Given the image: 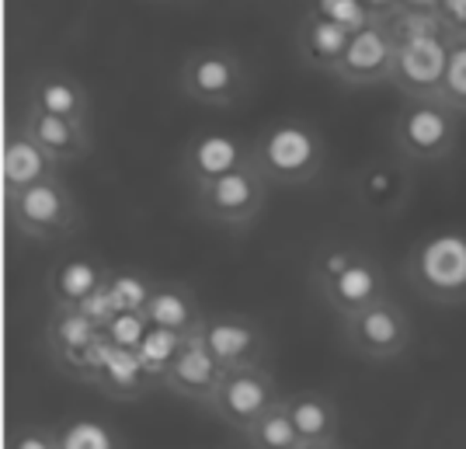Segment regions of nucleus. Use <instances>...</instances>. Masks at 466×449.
Listing matches in <instances>:
<instances>
[{"mask_svg":"<svg viewBox=\"0 0 466 449\" xmlns=\"http://www.w3.org/2000/svg\"><path fill=\"white\" fill-rule=\"evenodd\" d=\"M185 342H188V334L171 332V328H157V324H150V332L143 334V342L137 345V355L139 362L150 370V376H154L157 383L167 372V366L177 359V352H181Z\"/></svg>","mask_w":466,"mask_h":449,"instance_id":"nucleus-26","label":"nucleus"},{"mask_svg":"<svg viewBox=\"0 0 466 449\" xmlns=\"http://www.w3.org/2000/svg\"><path fill=\"white\" fill-rule=\"evenodd\" d=\"M351 39V28L334 21L324 11H310L307 18L299 21L296 28V53L299 59L310 66V70H320V74H334L338 63L345 56Z\"/></svg>","mask_w":466,"mask_h":449,"instance_id":"nucleus-18","label":"nucleus"},{"mask_svg":"<svg viewBox=\"0 0 466 449\" xmlns=\"http://www.w3.org/2000/svg\"><path fill=\"white\" fill-rule=\"evenodd\" d=\"M28 105L53 112V116L91 118V95L74 74L66 70H42L28 80Z\"/></svg>","mask_w":466,"mask_h":449,"instance_id":"nucleus-22","label":"nucleus"},{"mask_svg":"<svg viewBox=\"0 0 466 449\" xmlns=\"http://www.w3.org/2000/svg\"><path fill=\"white\" fill-rule=\"evenodd\" d=\"M143 313L157 328H171L181 334L202 332V324H206V311L185 282H157Z\"/></svg>","mask_w":466,"mask_h":449,"instance_id":"nucleus-23","label":"nucleus"},{"mask_svg":"<svg viewBox=\"0 0 466 449\" xmlns=\"http://www.w3.org/2000/svg\"><path fill=\"white\" fill-rule=\"evenodd\" d=\"M177 84L195 105L230 108L248 91V66L227 46H198L181 59Z\"/></svg>","mask_w":466,"mask_h":449,"instance_id":"nucleus-6","label":"nucleus"},{"mask_svg":"<svg viewBox=\"0 0 466 449\" xmlns=\"http://www.w3.org/2000/svg\"><path fill=\"white\" fill-rule=\"evenodd\" d=\"M56 443L59 449H118L129 446V439L108 422L91 418V414H74L63 425H56Z\"/></svg>","mask_w":466,"mask_h":449,"instance_id":"nucleus-25","label":"nucleus"},{"mask_svg":"<svg viewBox=\"0 0 466 449\" xmlns=\"http://www.w3.org/2000/svg\"><path fill=\"white\" fill-rule=\"evenodd\" d=\"M359 196H362V202L376 206V209H387L390 202H397L404 196V181L387 164H372L370 171L362 175V181H359Z\"/></svg>","mask_w":466,"mask_h":449,"instance_id":"nucleus-28","label":"nucleus"},{"mask_svg":"<svg viewBox=\"0 0 466 449\" xmlns=\"http://www.w3.org/2000/svg\"><path fill=\"white\" fill-rule=\"evenodd\" d=\"M341 332H345V345L366 362H390L404 355L414 338L408 311L390 293L370 303L366 311L341 317Z\"/></svg>","mask_w":466,"mask_h":449,"instance_id":"nucleus-8","label":"nucleus"},{"mask_svg":"<svg viewBox=\"0 0 466 449\" xmlns=\"http://www.w3.org/2000/svg\"><path fill=\"white\" fill-rule=\"evenodd\" d=\"M7 446H18V449H59L56 443V425H28L21 422L11 429L7 435Z\"/></svg>","mask_w":466,"mask_h":449,"instance_id":"nucleus-31","label":"nucleus"},{"mask_svg":"<svg viewBox=\"0 0 466 449\" xmlns=\"http://www.w3.org/2000/svg\"><path fill=\"white\" fill-rule=\"evenodd\" d=\"M244 164H254L251 143H244L233 133L202 129V133L188 137V143L181 147V178L188 189L202 185V181H213L219 175H230Z\"/></svg>","mask_w":466,"mask_h":449,"instance_id":"nucleus-13","label":"nucleus"},{"mask_svg":"<svg viewBox=\"0 0 466 449\" xmlns=\"http://www.w3.org/2000/svg\"><path fill=\"white\" fill-rule=\"evenodd\" d=\"M310 282L313 293L320 296V303L338 317H351V313L366 311L370 303L390 293L383 265L366 248H355L349 261L338 265L334 272L310 275Z\"/></svg>","mask_w":466,"mask_h":449,"instance_id":"nucleus-9","label":"nucleus"},{"mask_svg":"<svg viewBox=\"0 0 466 449\" xmlns=\"http://www.w3.org/2000/svg\"><path fill=\"white\" fill-rule=\"evenodd\" d=\"M442 0H400V7H410V11H435Z\"/></svg>","mask_w":466,"mask_h":449,"instance_id":"nucleus-32","label":"nucleus"},{"mask_svg":"<svg viewBox=\"0 0 466 449\" xmlns=\"http://www.w3.org/2000/svg\"><path fill=\"white\" fill-rule=\"evenodd\" d=\"M101 332H105L108 342H116L122 349H137L139 342H143V334L150 332V321H147L143 311H116L105 321Z\"/></svg>","mask_w":466,"mask_h":449,"instance_id":"nucleus-30","label":"nucleus"},{"mask_svg":"<svg viewBox=\"0 0 466 449\" xmlns=\"http://www.w3.org/2000/svg\"><path fill=\"white\" fill-rule=\"evenodd\" d=\"M397 49L400 42L390 32L387 18H370L362 28H355L349 39V49L338 63V70L330 74L341 80L345 87H380L393 80L397 66Z\"/></svg>","mask_w":466,"mask_h":449,"instance_id":"nucleus-11","label":"nucleus"},{"mask_svg":"<svg viewBox=\"0 0 466 449\" xmlns=\"http://www.w3.org/2000/svg\"><path fill=\"white\" fill-rule=\"evenodd\" d=\"M463 4H466V0H463Z\"/></svg>","mask_w":466,"mask_h":449,"instance_id":"nucleus-34","label":"nucleus"},{"mask_svg":"<svg viewBox=\"0 0 466 449\" xmlns=\"http://www.w3.org/2000/svg\"><path fill=\"white\" fill-rule=\"evenodd\" d=\"M4 209H7V227L15 234L42 240V244L77 234L84 223L77 196L59 175L42 178L15 196H4Z\"/></svg>","mask_w":466,"mask_h":449,"instance_id":"nucleus-3","label":"nucleus"},{"mask_svg":"<svg viewBox=\"0 0 466 449\" xmlns=\"http://www.w3.org/2000/svg\"><path fill=\"white\" fill-rule=\"evenodd\" d=\"M251 157L272 185H307L324 171L328 143L303 118H275L251 139Z\"/></svg>","mask_w":466,"mask_h":449,"instance_id":"nucleus-1","label":"nucleus"},{"mask_svg":"<svg viewBox=\"0 0 466 449\" xmlns=\"http://www.w3.org/2000/svg\"><path fill=\"white\" fill-rule=\"evenodd\" d=\"M404 279L414 293L435 307L466 303V230H431L404 258Z\"/></svg>","mask_w":466,"mask_h":449,"instance_id":"nucleus-2","label":"nucleus"},{"mask_svg":"<svg viewBox=\"0 0 466 449\" xmlns=\"http://www.w3.org/2000/svg\"><path fill=\"white\" fill-rule=\"evenodd\" d=\"M449 42H452V36H446V32L404 39L397 49V66H393L390 84L404 98H439L449 66Z\"/></svg>","mask_w":466,"mask_h":449,"instance_id":"nucleus-12","label":"nucleus"},{"mask_svg":"<svg viewBox=\"0 0 466 449\" xmlns=\"http://www.w3.org/2000/svg\"><path fill=\"white\" fill-rule=\"evenodd\" d=\"M202 338L223 370L265 362V349H268L265 332L258 321L244 317V313H206Z\"/></svg>","mask_w":466,"mask_h":449,"instance_id":"nucleus-15","label":"nucleus"},{"mask_svg":"<svg viewBox=\"0 0 466 449\" xmlns=\"http://www.w3.org/2000/svg\"><path fill=\"white\" fill-rule=\"evenodd\" d=\"M157 279L133 269H112L105 282V296L112 300L116 311H147V300L154 293Z\"/></svg>","mask_w":466,"mask_h":449,"instance_id":"nucleus-27","label":"nucleus"},{"mask_svg":"<svg viewBox=\"0 0 466 449\" xmlns=\"http://www.w3.org/2000/svg\"><path fill=\"white\" fill-rule=\"evenodd\" d=\"M240 443L251 449H303V439H299V432H296V425H292V414H289L286 397L265 411L251 429L240 435Z\"/></svg>","mask_w":466,"mask_h":449,"instance_id":"nucleus-24","label":"nucleus"},{"mask_svg":"<svg viewBox=\"0 0 466 449\" xmlns=\"http://www.w3.org/2000/svg\"><path fill=\"white\" fill-rule=\"evenodd\" d=\"M292 425L303 439V449H330L338 446L341 435V411L320 391H296L286 393Z\"/></svg>","mask_w":466,"mask_h":449,"instance_id":"nucleus-20","label":"nucleus"},{"mask_svg":"<svg viewBox=\"0 0 466 449\" xmlns=\"http://www.w3.org/2000/svg\"><path fill=\"white\" fill-rule=\"evenodd\" d=\"M87 387H97V391L105 393V397H112V401H139V397H147L160 383L139 362L137 349H122L116 342L101 338Z\"/></svg>","mask_w":466,"mask_h":449,"instance_id":"nucleus-16","label":"nucleus"},{"mask_svg":"<svg viewBox=\"0 0 466 449\" xmlns=\"http://www.w3.org/2000/svg\"><path fill=\"white\" fill-rule=\"evenodd\" d=\"M286 393L279 391V380L268 372L265 362H258V366H237V370L223 372L219 391H216L213 404L206 411L213 414L216 422H223L233 435H244Z\"/></svg>","mask_w":466,"mask_h":449,"instance_id":"nucleus-7","label":"nucleus"},{"mask_svg":"<svg viewBox=\"0 0 466 449\" xmlns=\"http://www.w3.org/2000/svg\"><path fill=\"white\" fill-rule=\"evenodd\" d=\"M108 265L91 254H70L49 272V300L53 307H80L97 296L108 282Z\"/></svg>","mask_w":466,"mask_h":449,"instance_id":"nucleus-21","label":"nucleus"},{"mask_svg":"<svg viewBox=\"0 0 466 449\" xmlns=\"http://www.w3.org/2000/svg\"><path fill=\"white\" fill-rule=\"evenodd\" d=\"M268 189H272V181L254 164H244L230 175L195 185L188 192H192L195 213L202 219H209L216 227H227V230H240V227H251L261 216L265 202H268Z\"/></svg>","mask_w":466,"mask_h":449,"instance_id":"nucleus-5","label":"nucleus"},{"mask_svg":"<svg viewBox=\"0 0 466 449\" xmlns=\"http://www.w3.org/2000/svg\"><path fill=\"white\" fill-rule=\"evenodd\" d=\"M439 98L452 105L460 116H466V39L463 36H452L449 42V66L446 80H442V91Z\"/></svg>","mask_w":466,"mask_h":449,"instance_id":"nucleus-29","label":"nucleus"},{"mask_svg":"<svg viewBox=\"0 0 466 449\" xmlns=\"http://www.w3.org/2000/svg\"><path fill=\"white\" fill-rule=\"evenodd\" d=\"M460 112L442 98H404L393 118V147L408 164H439L456 150Z\"/></svg>","mask_w":466,"mask_h":449,"instance_id":"nucleus-4","label":"nucleus"},{"mask_svg":"<svg viewBox=\"0 0 466 449\" xmlns=\"http://www.w3.org/2000/svg\"><path fill=\"white\" fill-rule=\"evenodd\" d=\"M21 126L63 168L66 164H80L84 157L91 154V126H87V118L53 116V112H42V108L25 105Z\"/></svg>","mask_w":466,"mask_h":449,"instance_id":"nucleus-17","label":"nucleus"},{"mask_svg":"<svg viewBox=\"0 0 466 449\" xmlns=\"http://www.w3.org/2000/svg\"><path fill=\"white\" fill-rule=\"evenodd\" d=\"M223 366L216 362V355L209 352L202 332L188 334V342L181 345L177 359L167 366V372L160 376V387L171 391L175 397H185L198 408H209L213 404L216 391H219V380H223Z\"/></svg>","mask_w":466,"mask_h":449,"instance_id":"nucleus-14","label":"nucleus"},{"mask_svg":"<svg viewBox=\"0 0 466 449\" xmlns=\"http://www.w3.org/2000/svg\"><path fill=\"white\" fill-rule=\"evenodd\" d=\"M101 338H105L101 321H95L84 307H53L49 313V328H46L49 362L77 383H91L95 352Z\"/></svg>","mask_w":466,"mask_h":449,"instance_id":"nucleus-10","label":"nucleus"},{"mask_svg":"<svg viewBox=\"0 0 466 449\" xmlns=\"http://www.w3.org/2000/svg\"><path fill=\"white\" fill-rule=\"evenodd\" d=\"M456 36H463V39H466V21L460 25V32H456Z\"/></svg>","mask_w":466,"mask_h":449,"instance_id":"nucleus-33","label":"nucleus"},{"mask_svg":"<svg viewBox=\"0 0 466 449\" xmlns=\"http://www.w3.org/2000/svg\"><path fill=\"white\" fill-rule=\"evenodd\" d=\"M59 168L53 157L42 150L35 139L21 129H11L4 137V157H0V178H4V196H15L21 189L35 185L42 178L59 175Z\"/></svg>","mask_w":466,"mask_h":449,"instance_id":"nucleus-19","label":"nucleus"}]
</instances>
